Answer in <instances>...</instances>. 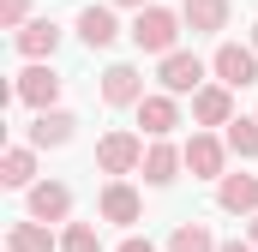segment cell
Segmentation results:
<instances>
[{
  "instance_id": "8",
  "label": "cell",
  "mask_w": 258,
  "mask_h": 252,
  "mask_svg": "<svg viewBox=\"0 0 258 252\" xmlns=\"http://www.w3.org/2000/svg\"><path fill=\"white\" fill-rule=\"evenodd\" d=\"M102 102H108V108H138V102H144V72L126 66V60H114L102 72Z\"/></svg>"
},
{
  "instance_id": "16",
  "label": "cell",
  "mask_w": 258,
  "mask_h": 252,
  "mask_svg": "<svg viewBox=\"0 0 258 252\" xmlns=\"http://www.w3.org/2000/svg\"><path fill=\"white\" fill-rule=\"evenodd\" d=\"M216 204L228 216H252L258 210V174H222L216 180Z\"/></svg>"
},
{
  "instance_id": "20",
  "label": "cell",
  "mask_w": 258,
  "mask_h": 252,
  "mask_svg": "<svg viewBox=\"0 0 258 252\" xmlns=\"http://www.w3.org/2000/svg\"><path fill=\"white\" fill-rule=\"evenodd\" d=\"M222 138H228V150H234L240 162H258V114H252V120H246V114H234Z\"/></svg>"
},
{
  "instance_id": "2",
  "label": "cell",
  "mask_w": 258,
  "mask_h": 252,
  "mask_svg": "<svg viewBox=\"0 0 258 252\" xmlns=\"http://www.w3.org/2000/svg\"><path fill=\"white\" fill-rule=\"evenodd\" d=\"M180 150H186L192 180H222V174H228V156H234V150H228V138H216V132H192Z\"/></svg>"
},
{
  "instance_id": "28",
  "label": "cell",
  "mask_w": 258,
  "mask_h": 252,
  "mask_svg": "<svg viewBox=\"0 0 258 252\" xmlns=\"http://www.w3.org/2000/svg\"><path fill=\"white\" fill-rule=\"evenodd\" d=\"M252 48H258V24H252Z\"/></svg>"
},
{
  "instance_id": "18",
  "label": "cell",
  "mask_w": 258,
  "mask_h": 252,
  "mask_svg": "<svg viewBox=\"0 0 258 252\" xmlns=\"http://www.w3.org/2000/svg\"><path fill=\"white\" fill-rule=\"evenodd\" d=\"M180 18L192 36H216L228 30V0H180Z\"/></svg>"
},
{
  "instance_id": "1",
  "label": "cell",
  "mask_w": 258,
  "mask_h": 252,
  "mask_svg": "<svg viewBox=\"0 0 258 252\" xmlns=\"http://www.w3.org/2000/svg\"><path fill=\"white\" fill-rule=\"evenodd\" d=\"M180 30H186V18H180V12H168V6H144V12L132 18L126 36L138 42V54H156V60H162V54L180 42Z\"/></svg>"
},
{
  "instance_id": "15",
  "label": "cell",
  "mask_w": 258,
  "mask_h": 252,
  "mask_svg": "<svg viewBox=\"0 0 258 252\" xmlns=\"http://www.w3.org/2000/svg\"><path fill=\"white\" fill-rule=\"evenodd\" d=\"M72 132H78V120H72L66 108H36L30 144H36V150H60V144H72Z\"/></svg>"
},
{
  "instance_id": "17",
  "label": "cell",
  "mask_w": 258,
  "mask_h": 252,
  "mask_svg": "<svg viewBox=\"0 0 258 252\" xmlns=\"http://www.w3.org/2000/svg\"><path fill=\"white\" fill-rule=\"evenodd\" d=\"M0 186H12V192L36 186V144H12V150L0 156Z\"/></svg>"
},
{
  "instance_id": "11",
  "label": "cell",
  "mask_w": 258,
  "mask_h": 252,
  "mask_svg": "<svg viewBox=\"0 0 258 252\" xmlns=\"http://www.w3.org/2000/svg\"><path fill=\"white\" fill-rule=\"evenodd\" d=\"M138 126H144V138H168V132L180 126V102H174V90H150V96L138 102Z\"/></svg>"
},
{
  "instance_id": "13",
  "label": "cell",
  "mask_w": 258,
  "mask_h": 252,
  "mask_svg": "<svg viewBox=\"0 0 258 252\" xmlns=\"http://www.w3.org/2000/svg\"><path fill=\"white\" fill-rule=\"evenodd\" d=\"M192 120L198 126H228L234 120V90L216 78V84H204V90H192Z\"/></svg>"
},
{
  "instance_id": "23",
  "label": "cell",
  "mask_w": 258,
  "mask_h": 252,
  "mask_svg": "<svg viewBox=\"0 0 258 252\" xmlns=\"http://www.w3.org/2000/svg\"><path fill=\"white\" fill-rule=\"evenodd\" d=\"M30 24V0H0V30H18Z\"/></svg>"
},
{
  "instance_id": "26",
  "label": "cell",
  "mask_w": 258,
  "mask_h": 252,
  "mask_svg": "<svg viewBox=\"0 0 258 252\" xmlns=\"http://www.w3.org/2000/svg\"><path fill=\"white\" fill-rule=\"evenodd\" d=\"M108 6H132V12H144V6H156V0H108Z\"/></svg>"
},
{
  "instance_id": "12",
  "label": "cell",
  "mask_w": 258,
  "mask_h": 252,
  "mask_svg": "<svg viewBox=\"0 0 258 252\" xmlns=\"http://www.w3.org/2000/svg\"><path fill=\"white\" fill-rule=\"evenodd\" d=\"M12 48H18L24 60H48V54L60 48V24H54V18H30V24H18V30H12Z\"/></svg>"
},
{
  "instance_id": "21",
  "label": "cell",
  "mask_w": 258,
  "mask_h": 252,
  "mask_svg": "<svg viewBox=\"0 0 258 252\" xmlns=\"http://www.w3.org/2000/svg\"><path fill=\"white\" fill-rule=\"evenodd\" d=\"M216 246H222V240H216L204 222H180V228L168 234V252H216Z\"/></svg>"
},
{
  "instance_id": "4",
  "label": "cell",
  "mask_w": 258,
  "mask_h": 252,
  "mask_svg": "<svg viewBox=\"0 0 258 252\" xmlns=\"http://www.w3.org/2000/svg\"><path fill=\"white\" fill-rule=\"evenodd\" d=\"M210 72H216L228 90H246V84H258V48L252 42H222V48L210 54Z\"/></svg>"
},
{
  "instance_id": "7",
  "label": "cell",
  "mask_w": 258,
  "mask_h": 252,
  "mask_svg": "<svg viewBox=\"0 0 258 252\" xmlns=\"http://www.w3.org/2000/svg\"><path fill=\"white\" fill-rule=\"evenodd\" d=\"M180 168H186V150H180V144H168V138H150V144H144V162H138L144 186H168Z\"/></svg>"
},
{
  "instance_id": "14",
  "label": "cell",
  "mask_w": 258,
  "mask_h": 252,
  "mask_svg": "<svg viewBox=\"0 0 258 252\" xmlns=\"http://www.w3.org/2000/svg\"><path fill=\"white\" fill-rule=\"evenodd\" d=\"M114 36H120V18H114V6H84L78 12V42L96 54V48H114Z\"/></svg>"
},
{
  "instance_id": "19",
  "label": "cell",
  "mask_w": 258,
  "mask_h": 252,
  "mask_svg": "<svg viewBox=\"0 0 258 252\" xmlns=\"http://www.w3.org/2000/svg\"><path fill=\"white\" fill-rule=\"evenodd\" d=\"M6 252H60V240L48 234V222L24 216V222H12V228H6Z\"/></svg>"
},
{
  "instance_id": "10",
  "label": "cell",
  "mask_w": 258,
  "mask_h": 252,
  "mask_svg": "<svg viewBox=\"0 0 258 252\" xmlns=\"http://www.w3.org/2000/svg\"><path fill=\"white\" fill-rule=\"evenodd\" d=\"M24 204H30L36 222H66L72 216V186L66 180H36V186L24 192Z\"/></svg>"
},
{
  "instance_id": "9",
  "label": "cell",
  "mask_w": 258,
  "mask_h": 252,
  "mask_svg": "<svg viewBox=\"0 0 258 252\" xmlns=\"http://www.w3.org/2000/svg\"><path fill=\"white\" fill-rule=\"evenodd\" d=\"M96 210H102V222H120V228L144 222V198H138V186H126V180H108L102 198H96Z\"/></svg>"
},
{
  "instance_id": "24",
  "label": "cell",
  "mask_w": 258,
  "mask_h": 252,
  "mask_svg": "<svg viewBox=\"0 0 258 252\" xmlns=\"http://www.w3.org/2000/svg\"><path fill=\"white\" fill-rule=\"evenodd\" d=\"M114 252H156V246H150L144 234H126V240H120V246H114Z\"/></svg>"
},
{
  "instance_id": "25",
  "label": "cell",
  "mask_w": 258,
  "mask_h": 252,
  "mask_svg": "<svg viewBox=\"0 0 258 252\" xmlns=\"http://www.w3.org/2000/svg\"><path fill=\"white\" fill-rule=\"evenodd\" d=\"M216 252H258V246H252V240H222Z\"/></svg>"
},
{
  "instance_id": "6",
  "label": "cell",
  "mask_w": 258,
  "mask_h": 252,
  "mask_svg": "<svg viewBox=\"0 0 258 252\" xmlns=\"http://www.w3.org/2000/svg\"><path fill=\"white\" fill-rule=\"evenodd\" d=\"M138 162H144V138H138V132H108V138L96 144V168H102L108 180L138 174Z\"/></svg>"
},
{
  "instance_id": "5",
  "label": "cell",
  "mask_w": 258,
  "mask_h": 252,
  "mask_svg": "<svg viewBox=\"0 0 258 252\" xmlns=\"http://www.w3.org/2000/svg\"><path fill=\"white\" fill-rule=\"evenodd\" d=\"M12 96H18L24 108H54V102H60V72H54L48 60H30L18 78H12Z\"/></svg>"
},
{
  "instance_id": "27",
  "label": "cell",
  "mask_w": 258,
  "mask_h": 252,
  "mask_svg": "<svg viewBox=\"0 0 258 252\" xmlns=\"http://www.w3.org/2000/svg\"><path fill=\"white\" fill-rule=\"evenodd\" d=\"M246 240H252V246H258V210H252V216H246Z\"/></svg>"
},
{
  "instance_id": "22",
  "label": "cell",
  "mask_w": 258,
  "mask_h": 252,
  "mask_svg": "<svg viewBox=\"0 0 258 252\" xmlns=\"http://www.w3.org/2000/svg\"><path fill=\"white\" fill-rule=\"evenodd\" d=\"M60 252H102V240H96L90 222H66L60 228Z\"/></svg>"
},
{
  "instance_id": "3",
  "label": "cell",
  "mask_w": 258,
  "mask_h": 252,
  "mask_svg": "<svg viewBox=\"0 0 258 252\" xmlns=\"http://www.w3.org/2000/svg\"><path fill=\"white\" fill-rule=\"evenodd\" d=\"M204 72H210V66L198 60V54L168 48V54L156 60V84H162V90H174V96H192V90H204Z\"/></svg>"
}]
</instances>
